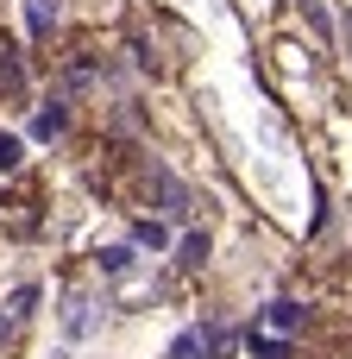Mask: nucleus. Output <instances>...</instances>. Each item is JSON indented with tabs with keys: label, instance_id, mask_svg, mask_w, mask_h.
Listing matches in <instances>:
<instances>
[{
	"label": "nucleus",
	"instance_id": "nucleus-1",
	"mask_svg": "<svg viewBox=\"0 0 352 359\" xmlns=\"http://www.w3.org/2000/svg\"><path fill=\"white\" fill-rule=\"evenodd\" d=\"M63 120H69V114L50 101V107H38V114H31V133H38V139H57V133H63Z\"/></svg>",
	"mask_w": 352,
	"mask_h": 359
},
{
	"label": "nucleus",
	"instance_id": "nucleus-2",
	"mask_svg": "<svg viewBox=\"0 0 352 359\" xmlns=\"http://www.w3.org/2000/svg\"><path fill=\"white\" fill-rule=\"evenodd\" d=\"M25 25H31L38 38H44V32L57 25V0H25Z\"/></svg>",
	"mask_w": 352,
	"mask_h": 359
},
{
	"label": "nucleus",
	"instance_id": "nucleus-3",
	"mask_svg": "<svg viewBox=\"0 0 352 359\" xmlns=\"http://www.w3.org/2000/svg\"><path fill=\"white\" fill-rule=\"evenodd\" d=\"M296 322H302L296 303H271V328H296Z\"/></svg>",
	"mask_w": 352,
	"mask_h": 359
},
{
	"label": "nucleus",
	"instance_id": "nucleus-4",
	"mask_svg": "<svg viewBox=\"0 0 352 359\" xmlns=\"http://www.w3.org/2000/svg\"><path fill=\"white\" fill-rule=\"evenodd\" d=\"M202 353V334H195V328H189V334H176V347H170V359H195Z\"/></svg>",
	"mask_w": 352,
	"mask_h": 359
},
{
	"label": "nucleus",
	"instance_id": "nucleus-5",
	"mask_svg": "<svg viewBox=\"0 0 352 359\" xmlns=\"http://www.w3.org/2000/svg\"><path fill=\"white\" fill-rule=\"evenodd\" d=\"M252 353H258V359H283L290 347H283V341H265V334H252Z\"/></svg>",
	"mask_w": 352,
	"mask_h": 359
},
{
	"label": "nucleus",
	"instance_id": "nucleus-6",
	"mask_svg": "<svg viewBox=\"0 0 352 359\" xmlns=\"http://www.w3.org/2000/svg\"><path fill=\"white\" fill-rule=\"evenodd\" d=\"M13 164H19V139H13V133H0V170H13Z\"/></svg>",
	"mask_w": 352,
	"mask_h": 359
},
{
	"label": "nucleus",
	"instance_id": "nucleus-7",
	"mask_svg": "<svg viewBox=\"0 0 352 359\" xmlns=\"http://www.w3.org/2000/svg\"><path fill=\"white\" fill-rule=\"evenodd\" d=\"M101 265H107V271H126V265H132V252H126V246H113V252H101Z\"/></svg>",
	"mask_w": 352,
	"mask_h": 359
},
{
	"label": "nucleus",
	"instance_id": "nucleus-8",
	"mask_svg": "<svg viewBox=\"0 0 352 359\" xmlns=\"http://www.w3.org/2000/svg\"><path fill=\"white\" fill-rule=\"evenodd\" d=\"M0 334H6V316H0Z\"/></svg>",
	"mask_w": 352,
	"mask_h": 359
},
{
	"label": "nucleus",
	"instance_id": "nucleus-9",
	"mask_svg": "<svg viewBox=\"0 0 352 359\" xmlns=\"http://www.w3.org/2000/svg\"><path fill=\"white\" fill-rule=\"evenodd\" d=\"M346 25H352V6H346Z\"/></svg>",
	"mask_w": 352,
	"mask_h": 359
}]
</instances>
